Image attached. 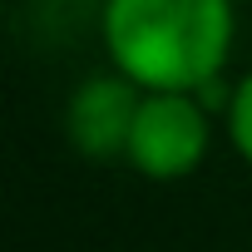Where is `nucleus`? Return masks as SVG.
Instances as JSON below:
<instances>
[{
	"mask_svg": "<svg viewBox=\"0 0 252 252\" xmlns=\"http://www.w3.org/2000/svg\"><path fill=\"white\" fill-rule=\"evenodd\" d=\"M139 104H144V89L114 64L79 79L64 99V144L89 163H124Z\"/></svg>",
	"mask_w": 252,
	"mask_h": 252,
	"instance_id": "obj_3",
	"label": "nucleus"
},
{
	"mask_svg": "<svg viewBox=\"0 0 252 252\" xmlns=\"http://www.w3.org/2000/svg\"><path fill=\"white\" fill-rule=\"evenodd\" d=\"M222 139L232 144V154L252 168V69H242L227 84V104H222Z\"/></svg>",
	"mask_w": 252,
	"mask_h": 252,
	"instance_id": "obj_4",
	"label": "nucleus"
},
{
	"mask_svg": "<svg viewBox=\"0 0 252 252\" xmlns=\"http://www.w3.org/2000/svg\"><path fill=\"white\" fill-rule=\"evenodd\" d=\"M99 40L119 74L158 94H203L227 79L237 10L232 0H104Z\"/></svg>",
	"mask_w": 252,
	"mask_h": 252,
	"instance_id": "obj_1",
	"label": "nucleus"
},
{
	"mask_svg": "<svg viewBox=\"0 0 252 252\" xmlns=\"http://www.w3.org/2000/svg\"><path fill=\"white\" fill-rule=\"evenodd\" d=\"M213 129H218V114L203 104V94H173V89L149 94L144 89L124 163L149 183H183L208 163Z\"/></svg>",
	"mask_w": 252,
	"mask_h": 252,
	"instance_id": "obj_2",
	"label": "nucleus"
}]
</instances>
